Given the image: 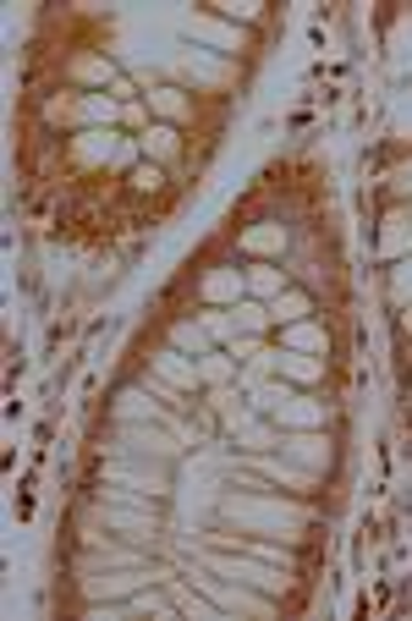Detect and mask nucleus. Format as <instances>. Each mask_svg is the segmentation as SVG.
<instances>
[{
    "instance_id": "obj_1",
    "label": "nucleus",
    "mask_w": 412,
    "mask_h": 621,
    "mask_svg": "<svg viewBox=\"0 0 412 621\" xmlns=\"http://www.w3.org/2000/svg\"><path fill=\"white\" fill-rule=\"evenodd\" d=\"M204 567L209 572H220V578H231V583H242V588H259V594H270V599H286L292 594V572L286 567H270V561H259V556H247V550H204Z\"/></svg>"
},
{
    "instance_id": "obj_2",
    "label": "nucleus",
    "mask_w": 412,
    "mask_h": 621,
    "mask_svg": "<svg viewBox=\"0 0 412 621\" xmlns=\"http://www.w3.org/2000/svg\"><path fill=\"white\" fill-rule=\"evenodd\" d=\"M281 457H292L308 473H330V468H336V434H324V429H286L281 434Z\"/></svg>"
},
{
    "instance_id": "obj_3",
    "label": "nucleus",
    "mask_w": 412,
    "mask_h": 621,
    "mask_svg": "<svg viewBox=\"0 0 412 621\" xmlns=\"http://www.w3.org/2000/svg\"><path fill=\"white\" fill-rule=\"evenodd\" d=\"M116 440H121V452H138V457H154L159 468H171L182 457L188 440L177 434H165V429H149V423H116Z\"/></svg>"
},
{
    "instance_id": "obj_4",
    "label": "nucleus",
    "mask_w": 412,
    "mask_h": 621,
    "mask_svg": "<svg viewBox=\"0 0 412 621\" xmlns=\"http://www.w3.org/2000/svg\"><path fill=\"white\" fill-rule=\"evenodd\" d=\"M193 292L204 308H236L247 297V270H236V264H209V270H198Z\"/></svg>"
},
{
    "instance_id": "obj_5",
    "label": "nucleus",
    "mask_w": 412,
    "mask_h": 621,
    "mask_svg": "<svg viewBox=\"0 0 412 621\" xmlns=\"http://www.w3.org/2000/svg\"><path fill=\"white\" fill-rule=\"evenodd\" d=\"M149 369H154V375H165V380H171V385H182L188 396H198V391H204L198 358H188V352H177L171 341H159V346L149 352Z\"/></svg>"
},
{
    "instance_id": "obj_6",
    "label": "nucleus",
    "mask_w": 412,
    "mask_h": 621,
    "mask_svg": "<svg viewBox=\"0 0 412 621\" xmlns=\"http://www.w3.org/2000/svg\"><path fill=\"white\" fill-rule=\"evenodd\" d=\"M138 143H143V160H154L165 170L182 160V127H171V122H149V132H138Z\"/></svg>"
},
{
    "instance_id": "obj_7",
    "label": "nucleus",
    "mask_w": 412,
    "mask_h": 621,
    "mask_svg": "<svg viewBox=\"0 0 412 621\" xmlns=\"http://www.w3.org/2000/svg\"><path fill=\"white\" fill-rule=\"evenodd\" d=\"M149 111H159L171 127H182L198 116V100H188V88H177V83H159V88H149Z\"/></svg>"
},
{
    "instance_id": "obj_8",
    "label": "nucleus",
    "mask_w": 412,
    "mask_h": 621,
    "mask_svg": "<svg viewBox=\"0 0 412 621\" xmlns=\"http://www.w3.org/2000/svg\"><path fill=\"white\" fill-rule=\"evenodd\" d=\"M242 270H247V297H259V303H275L292 287V276L281 270V264H270V258H254V264H242Z\"/></svg>"
},
{
    "instance_id": "obj_9",
    "label": "nucleus",
    "mask_w": 412,
    "mask_h": 621,
    "mask_svg": "<svg viewBox=\"0 0 412 621\" xmlns=\"http://www.w3.org/2000/svg\"><path fill=\"white\" fill-rule=\"evenodd\" d=\"M165 341H171L177 352H188V358H204V352H215L209 330L198 319H165Z\"/></svg>"
},
{
    "instance_id": "obj_10",
    "label": "nucleus",
    "mask_w": 412,
    "mask_h": 621,
    "mask_svg": "<svg viewBox=\"0 0 412 621\" xmlns=\"http://www.w3.org/2000/svg\"><path fill=\"white\" fill-rule=\"evenodd\" d=\"M127 193L132 199H165L171 193V176H165V165H154V160H138L127 170Z\"/></svg>"
},
{
    "instance_id": "obj_11",
    "label": "nucleus",
    "mask_w": 412,
    "mask_h": 621,
    "mask_svg": "<svg viewBox=\"0 0 412 621\" xmlns=\"http://www.w3.org/2000/svg\"><path fill=\"white\" fill-rule=\"evenodd\" d=\"M308 314H313V292H308V287H286V292L270 303L275 330H286V325H297V319H308Z\"/></svg>"
},
{
    "instance_id": "obj_12",
    "label": "nucleus",
    "mask_w": 412,
    "mask_h": 621,
    "mask_svg": "<svg viewBox=\"0 0 412 621\" xmlns=\"http://www.w3.org/2000/svg\"><path fill=\"white\" fill-rule=\"evenodd\" d=\"M281 380H292V385H313V380H324V358L313 364L308 352H286V346H281Z\"/></svg>"
},
{
    "instance_id": "obj_13",
    "label": "nucleus",
    "mask_w": 412,
    "mask_h": 621,
    "mask_svg": "<svg viewBox=\"0 0 412 621\" xmlns=\"http://www.w3.org/2000/svg\"><path fill=\"white\" fill-rule=\"evenodd\" d=\"M198 375H204V385H236V358H231V352H204V358H198Z\"/></svg>"
},
{
    "instance_id": "obj_14",
    "label": "nucleus",
    "mask_w": 412,
    "mask_h": 621,
    "mask_svg": "<svg viewBox=\"0 0 412 621\" xmlns=\"http://www.w3.org/2000/svg\"><path fill=\"white\" fill-rule=\"evenodd\" d=\"M281 335H286V352H330V330H313L308 319L286 325Z\"/></svg>"
},
{
    "instance_id": "obj_15",
    "label": "nucleus",
    "mask_w": 412,
    "mask_h": 621,
    "mask_svg": "<svg viewBox=\"0 0 412 621\" xmlns=\"http://www.w3.org/2000/svg\"><path fill=\"white\" fill-rule=\"evenodd\" d=\"M385 287H390L396 308H401V303H412V258H401V264H396V270H390V281H385Z\"/></svg>"
},
{
    "instance_id": "obj_16",
    "label": "nucleus",
    "mask_w": 412,
    "mask_h": 621,
    "mask_svg": "<svg viewBox=\"0 0 412 621\" xmlns=\"http://www.w3.org/2000/svg\"><path fill=\"white\" fill-rule=\"evenodd\" d=\"M220 17H242V23H265V7H259V0H242V7H236V0H220V7H215Z\"/></svg>"
},
{
    "instance_id": "obj_17",
    "label": "nucleus",
    "mask_w": 412,
    "mask_h": 621,
    "mask_svg": "<svg viewBox=\"0 0 412 621\" xmlns=\"http://www.w3.org/2000/svg\"><path fill=\"white\" fill-rule=\"evenodd\" d=\"M396 335H401V341L412 335V303H401V314H396Z\"/></svg>"
}]
</instances>
